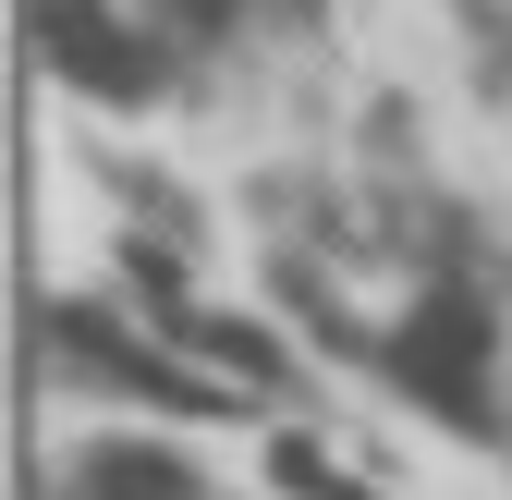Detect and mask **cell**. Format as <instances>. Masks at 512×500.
Returning <instances> with one entry per match:
<instances>
[{"label": "cell", "mask_w": 512, "mask_h": 500, "mask_svg": "<svg viewBox=\"0 0 512 500\" xmlns=\"http://www.w3.org/2000/svg\"><path fill=\"white\" fill-rule=\"evenodd\" d=\"M378 366H391L427 415H452V427H500V366H512V342H500V318H488L476 281H427L403 318L378 330Z\"/></svg>", "instance_id": "cell-1"}, {"label": "cell", "mask_w": 512, "mask_h": 500, "mask_svg": "<svg viewBox=\"0 0 512 500\" xmlns=\"http://www.w3.org/2000/svg\"><path fill=\"white\" fill-rule=\"evenodd\" d=\"M37 49H49V74L86 86V98H159V74H171L159 25H122L110 0H37Z\"/></svg>", "instance_id": "cell-2"}, {"label": "cell", "mask_w": 512, "mask_h": 500, "mask_svg": "<svg viewBox=\"0 0 512 500\" xmlns=\"http://www.w3.org/2000/svg\"><path fill=\"white\" fill-rule=\"evenodd\" d=\"M61 500H208V488L183 476L159 440H86L74 464H61Z\"/></svg>", "instance_id": "cell-3"}, {"label": "cell", "mask_w": 512, "mask_h": 500, "mask_svg": "<svg viewBox=\"0 0 512 500\" xmlns=\"http://www.w3.org/2000/svg\"><path fill=\"white\" fill-rule=\"evenodd\" d=\"M232 13H244V0H147V25H159V49H171V61L220 49V37H232Z\"/></svg>", "instance_id": "cell-4"}, {"label": "cell", "mask_w": 512, "mask_h": 500, "mask_svg": "<svg viewBox=\"0 0 512 500\" xmlns=\"http://www.w3.org/2000/svg\"><path fill=\"white\" fill-rule=\"evenodd\" d=\"M269 476H281L293 500H378V488H354V476H330V452H317V440H269Z\"/></svg>", "instance_id": "cell-5"}]
</instances>
